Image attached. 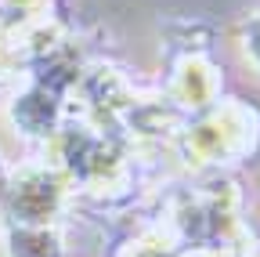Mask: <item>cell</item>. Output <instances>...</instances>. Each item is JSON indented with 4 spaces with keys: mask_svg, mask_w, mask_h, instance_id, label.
I'll list each match as a JSON object with an SVG mask.
<instances>
[{
    "mask_svg": "<svg viewBox=\"0 0 260 257\" xmlns=\"http://www.w3.org/2000/svg\"><path fill=\"white\" fill-rule=\"evenodd\" d=\"M246 33H249V37H246V51L253 54V62L260 66V15H256V18L246 25Z\"/></svg>",
    "mask_w": 260,
    "mask_h": 257,
    "instance_id": "1",
    "label": "cell"
}]
</instances>
